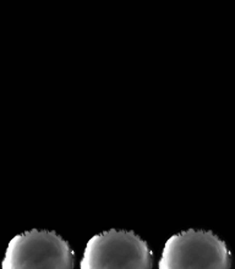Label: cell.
I'll return each mask as SVG.
<instances>
[{"instance_id":"3957f363","label":"cell","mask_w":235,"mask_h":269,"mask_svg":"<svg viewBox=\"0 0 235 269\" xmlns=\"http://www.w3.org/2000/svg\"><path fill=\"white\" fill-rule=\"evenodd\" d=\"M1 269H75V253L58 232L32 229L10 240Z\"/></svg>"},{"instance_id":"7a4b0ae2","label":"cell","mask_w":235,"mask_h":269,"mask_svg":"<svg viewBox=\"0 0 235 269\" xmlns=\"http://www.w3.org/2000/svg\"><path fill=\"white\" fill-rule=\"evenodd\" d=\"M80 269H153V253L136 232L110 229L88 240Z\"/></svg>"},{"instance_id":"6da1fadb","label":"cell","mask_w":235,"mask_h":269,"mask_svg":"<svg viewBox=\"0 0 235 269\" xmlns=\"http://www.w3.org/2000/svg\"><path fill=\"white\" fill-rule=\"evenodd\" d=\"M158 269H232V254L213 231L189 229L167 240Z\"/></svg>"}]
</instances>
